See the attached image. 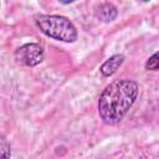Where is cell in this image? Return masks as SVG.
Instances as JSON below:
<instances>
[{
	"mask_svg": "<svg viewBox=\"0 0 159 159\" xmlns=\"http://www.w3.org/2000/svg\"><path fill=\"white\" fill-rule=\"evenodd\" d=\"M144 67L148 71H158L159 70V51H157L152 56H149V58L145 61Z\"/></svg>",
	"mask_w": 159,
	"mask_h": 159,
	"instance_id": "8992f818",
	"label": "cell"
},
{
	"mask_svg": "<svg viewBox=\"0 0 159 159\" xmlns=\"http://www.w3.org/2000/svg\"><path fill=\"white\" fill-rule=\"evenodd\" d=\"M123 62H124V56L120 55V53H116V55L111 56L108 60H106L101 65L99 72L104 77H111L112 75H114L117 72V70L122 66Z\"/></svg>",
	"mask_w": 159,
	"mask_h": 159,
	"instance_id": "277c9868",
	"label": "cell"
},
{
	"mask_svg": "<svg viewBox=\"0 0 159 159\" xmlns=\"http://www.w3.org/2000/svg\"><path fill=\"white\" fill-rule=\"evenodd\" d=\"M139 86L135 81L122 78L106 86L98 98L99 118L107 125L118 124L137 101Z\"/></svg>",
	"mask_w": 159,
	"mask_h": 159,
	"instance_id": "6da1fadb",
	"label": "cell"
},
{
	"mask_svg": "<svg viewBox=\"0 0 159 159\" xmlns=\"http://www.w3.org/2000/svg\"><path fill=\"white\" fill-rule=\"evenodd\" d=\"M0 152H1V159H10L11 150H10V143L6 140L5 137H1V144H0Z\"/></svg>",
	"mask_w": 159,
	"mask_h": 159,
	"instance_id": "52a82bcc",
	"label": "cell"
},
{
	"mask_svg": "<svg viewBox=\"0 0 159 159\" xmlns=\"http://www.w3.org/2000/svg\"><path fill=\"white\" fill-rule=\"evenodd\" d=\"M34 21L43 35L53 40L72 43L78 39V31L76 26L66 16L39 14L34 17Z\"/></svg>",
	"mask_w": 159,
	"mask_h": 159,
	"instance_id": "7a4b0ae2",
	"label": "cell"
},
{
	"mask_svg": "<svg viewBox=\"0 0 159 159\" xmlns=\"http://www.w3.org/2000/svg\"><path fill=\"white\" fill-rule=\"evenodd\" d=\"M14 57L17 63L27 67H35L43 61L45 51L40 43L29 42L15 50Z\"/></svg>",
	"mask_w": 159,
	"mask_h": 159,
	"instance_id": "3957f363",
	"label": "cell"
},
{
	"mask_svg": "<svg viewBox=\"0 0 159 159\" xmlns=\"http://www.w3.org/2000/svg\"><path fill=\"white\" fill-rule=\"evenodd\" d=\"M118 15V9L112 2H102L96 7V16L103 22L113 21Z\"/></svg>",
	"mask_w": 159,
	"mask_h": 159,
	"instance_id": "5b68a950",
	"label": "cell"
}]
</instances>
